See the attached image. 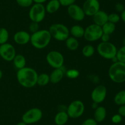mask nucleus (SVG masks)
Here are the masks:
<instances>
[{"label":"nucleus","instance_id":"6","mask_svg":"<svg viewBox=\"0 0 125 125\" xmlns=\"http://www.w3.org/2000/svg\"><path fill=\"white\" fill-rule=\"evenodd\" d=\"M46 13L45 6L43 4L34 3L31 6L29 11V17L31 22L39 23L43 20Z\"/></svg>","mask_w":125,"mask_h":125},{"label":"nucleus","instance_id":"36","mask_svg":"<svg viewBox=\"0 0 125 125\" xmlns=\"http://www.w3.org/2000/svg\"><path fill=\"white\" fill-rule=\"evenodd\" d=\"M81 125H98V123L94 118H89L84 120Z\"/></svg>","mask_w":125,"mask_h":125},{"label":"nucleus","instance_id":"44","mask_svg":"<svg viewBox=\"0 0 125 125\" xmlns=\"http://www.w3.org/2000/svg\"><path fill=\"white\" fill-rule=\"evenodd\" d=\"M2 75H3V74H2V71H1V70L0 69V80H1V78H2Z\"/></svg>","mask_w":125,"mask_h":125},{"label":"nucleus","instance_id":"42","mask_svg":"<svg viewBox=\"0 0 125 125\" xmlns=\"http://www.w3.org/2000/svg\"><path fill=\"white\" fill-rule=\"evenodd\" d=\"M92 106H93V108L94 109V110H95V109H96V108L99 106V105H98V104H96V103H95V102H93Z\"/></svg>","mask_w":125,"mask_h":125},{"label":"nucleus","instance_id":"40","mask_svg":"<svg viewBox=\"0 0 125 125\" xmlns=\"http://www.w3.org/2000/svg\"><path fill=\"white\" fill-rule=\"evenodd\" d=\"M46 1H47V0H33V2L34 3H37V4H43L45 3Z\"/></svg>","mask_w":125,"mask_h":125},{"label":"nucleus","instance_id":"38","mask_svg":"<svg viewBox=\"0 0 125 125\" xmlns=\"http://www.w3.org/2000/svg\"><path fill=\"white\" fill-rule=\"evenodd\" d=\"M118 112L119 115H120L122 117H125V104L120 105L118 108Z\"/></svg>","mask_w":125,"mask_h":125},{"label":"nucleus","instance_id":"20","mask_svg":"<svg viewBox=\"0 0 125 125\" xmlns=\"http://www.w3.org/2000/svg\"><path fill=\"white\" fill-rule=\"evenodd\" d=\"M69 31L70 34H71L72 37L76 38V39H79V38L84 37L85 29L82 26L79 25H75L72 26Z\"/></svg>","mask_w":125,"mask_h":125},{"label":"nucleus","instance_id":"17","mask_svg":"<svg viewBox=\"0 0 125 125\" xmlns=\"http://www.w3.org/2000/svg\"><path fill=\"white\" fill-rule=\"evenodd\" d=\"M62 67L54 69L53 71L51 72L50 75V80L51 83H53V84H57L63 79L65 72L63 71Z\"/></svg>","mask_w":125,"mask_h":125},{"label":"nucleus","instance_id":"34","mask_svg":"<svg viewBox=\"0 0 125 125\" xmlns=\"http://www.w3.org/2000/svg\"><path fill=\"white\" fill-rule=\"evenodd\" d=\"M76 1V0H59L61 6H63V7H68L75 3Z\"/></svg>","mask_w":125,"mask_h":125},{"label":"nucleus","instance_id":"29","mask_svg":"<svg viewBox=\"0 0 125 125\" xmlns=\"http://www.w3.org/2000/svg\"><path fill=\"white\" fill-rule=\"evenodd\" d=\"M116 57L118 61L125 63V45L122 47L119 50H117Z\"/></svg>","mask_w":125,"mask_h":125},{"label":"nucleus","instance_id":"1","mask_svg":"<svg viewBox=\"0 0 125 125\" xmlns=\"http://www.w3.org/2000/svg\"><path fill=\"white\" fill-rule=\"evenodd\" d=\"M38 74L32 67H24L17 71V79L21 86L26 88H31L37 85Z\"/></svg>","mask_w":125,"mask_h":125},{"label":"nucleus","instance_id":"27","mask_svg":"<svg viewBox=\"0 0 125 125\" xmlns=\"http://www.w3.org/2000/svg\"><path fill=\"white\" fill-rule=\"evenodd\" d=\"M114 102L118 105L125 104V90H121L115 94L114 97Z\"/></svg>","mask_w":125,"mask_h":125},{"label":"nucleus","instance_id":"3","mask_svg":"<svg viewBox=\"0 0 125 125\" xmlns=\"http://www.w3.org/2000/svg\"><path fill=\"white\" fill-rule=\"evenodd\" d=\"M110 79L116 83H122L125 82V63L117 61L113 62L108 71Z\"/></svg>","mask_w":125,"mask_h":125},{"label":"nucleus","instance_id":"23","mask_svg":"<svg viewBox=\"0 0 125 125\" xmlns=\"http://www.w3.org/2000/svg\"><path fill=\"white\" fill-rule=\"evenodd\" d=\"M65 45L68 50L74 51L78 49L79 43L78 39L72 36H69L65 40Z\"/></svg>","mask_w":125,"mask_h":125},{"label":"nucleus","instance_id":"39","mask_svg":"<svg viewBox=\"0 0 125 125\" xmlns=\"http://www.w3.org/2000/svg\"><path fill=\"white\" fill-rule=\"evenodd\" d=\"M110 36L111 35H109V34L103 33L102 36H101V38H100V39L101 40V42H109Z\"/></svg>","mask_w":125,"mask_h":125},{"label":"nucleus","instance_id":"28","mask_svg":"<svg viewBox=\"0 0 125 125\" xmlns=\"http://www.w3.org/2000/svg\"><path fill=\"white\" fill-rule=\"evenodd\" d=\"M9 38V33L5 28H0V45L7 43Z\"/></svg>","mask_w":125,"mask_h":125},{"label":"nucleus","instance_id":"2","mask_svg":"<svg viewBox=\"0 0 125 125\" xmlns=\"http://www.w3.org/2000/svg\"><path fill=\"white\" fill-rule=\"evenodd\" d=\"M51 38L52 37L48 29H39L31 35L30 42L34 48L41 50L50 44Z\"/></svg>","mask_w":125,"mask_h":125},{"label":"nucleus","instance_id":"16","mask_svg":"<svg viewBox=\"0 0 125 125\" xmlns=\"http://www.w3.org/2000/svg\"><path fill=\"white\" fill-rule=\"evenodd\" d=\"M94 24L102 26L106 22H108V14L105 11L100 10L92 16Z\"/></svg>","mask_w":125,"mask_h":125},{"label":"nucleus","instance_id":"30","mask_svg":"<svg viewBox=\"0 0 125 125\" xmlns=\"http://www.w3.org/2000/svg\"><path fill=\"white\" fill-rule=\"evenodd\" d=\"M65 74L68 78H71V79L78 78L79 75V71L75 69H70L67 70Z\"/></svg>","mask_w":125,"mask_h":125},{"label":"nucleus","instance_id":"41","mask_svg":"<svg viewBox=\"0 0 125 125\" xmlns=\"http://www.w3.org/2000/svg\"><path fill=\"white\" fill-rule=\"evenodd\" d=\"M120 18L122 20V21H123V22L125 23V9L121 13Z\"/></svg>","mask_w":125,"mask_h":125},{"label":"nucleus","instance_id":"9","mask_svg":"<svg viewBox=\"0 0 125 125\" xmlns=\"http://www.w3.org/2000/svg\"><path fill=\"white\" fill-rule=\"evenodd\" d=\"M103 33L101 26L92 23L85 29L84 38L88 42H95L100 39Z\"/></svg>","mask_w":125,"mask_h":125},{"label":"nucleus","instance_id":"7","mask_svg":"<svg viewBox=\"0 0 125 125\" xmlns=\"http://www.w3.org/2000/svg\"><path fill=\"white\" fill-rule=\"evenodd\" d=\"M85 111V105L83 101L75 100L67 107L66 112L70 118L76 119L81 117Z\"/></svg>","mask_w":125,"mask_h":125},{"label":"nucleus","instance_id":"8","mask_svg":"<svg viewBox=\"0 0 125 125\" xmlns=\"http://www.w3.org/2000/svg\"><path fill=\"white\" fill-rule=\"evenodd\" d=\"M43 117V112L37 107H34L27 110L22 115V121L26 125H32L39 122Z\"/></svg>","mask_w":125,"mask_h":125},{"label":"nucleus","instance_id":"22","mask_svg":"<svg viewBox=\"0 0 125 125\" xmlns=\"http://www.w3.org/2000/svg\"><path fill=\"white\" fill-rule=\"evenodd\" d=\"M12 61H13L15 67L18 70L26 67V60L23 55H21V54L16 55Z\"/></svg>","mask_w":125,"mask_h":125},{"label":"nucleus","instance_id":"43","mask_svg":"<svg viewBox=\"0 0 125 125\" xmlns=\"http://www.w3.org/2000/svg\"><path fill=\"white\" fill-rule=\"evenodd\" d=\"M15 125H26V124L24 122H23V121H20V122H18V123L16 124Z\"/></svg>","mask_w":125,"mask_h":125},{"label":"nucleus","instance_id":"25","mask_svg":"<svg viewBox=\"0 0 125 125\" xmlns=\"http://www.w3.org/2000/svg\"><path fill=\"white\" fill-rule=\"evenodd\" d=\"M101 28H102L103 33H104V34L111 35V34H112V33L115 31V30L116 26L115 24H114V23L107 22L101 26Z\"/></svg>","mask_w":125,"mask_h":125},{"label":"nucleus","instance_id":"19","mask_svg":"<svg viewBox=\"0 0 125 125\" xmlns=\"http://www.w3.org/2000/svg\"><path fill=\"white\" fill-rule=\"evenodd\" d=\"M69 116L66 111H59L54 116L56 125H65L69 120Z\"/></svg>","mask_w":125,"mask_h":125},{"label":"nucleus","instance_id":"18","mask_svg":"<svg viewBox=\"0 0 125 125\" xmlns=\"http://www.w3.org/2000/svg\"><path fill=\"white\" fill-rule=\"evenodd\" d=\"M106 116H107V111L104 107L98 106L96 109H95L94 113V119L98 123L104 121Z\"/></svg>","mask_w":125,"mask_h":125},{"label":"nucleus","instance_id":"4","mask_svg":"<svg viewBox=\"0 0 125 125\" xmlns=\"http://www.w3.org/2000/svg\"><path fill=\"white\" fill-rule=\"evenodd\" d=\"M51 37L58 41H65L70 36V31L67 26L62 23H53L48 29Z\"/></svg>","mask_w":125,"mask_h":125},{"label":"nucleus","instance_id":"45","mask_svg":"<svg viewBox=\"0 0 125 125\" xmlns=\"http://www.w3.org/2000/svg\"><path fill=\"white\" fill-rule=\"evenodd\" d=\"M123 44H124V45H125V37L124 38H123Z\"/></svg>","mask_w":125,"mask_h":125},{"label":"nucleus","instance_id":"21","mask_svg":"<svg viewBox=\"0 0 125 125\" xmlns=\"http://www.w3.org/2000/svg\"><path fill=\"white\" fill-rule=\"evenodd\" d=\"M60 7H61V4L59 0H50L46 4L45 9L46 12L52 14L57 12L59 9Z\"/></svg>","mask_w":125,"mask_h":125},{"label":"nucleus","instance_id":"15","mask_svg":"<svg viewBox=\"0 0 125 125\" xmlns=\"http://www.w3.org/2000/svg\"><path fill=\"white\" fill-rule=\"evenodd\" d=\"M30 34L26 31H17L13 36V40L18 45H26L30 42Z\"/></svg>","mask_w":125,"mask_h":125},{"label":"nucleus","instance_id":"5","mask_svg":"<svg viewBox=\"0 0 125 125\" xmlns=\"http://www.w3.org/2000/svg\"><path fill=\"white\" fill-rule=\"evenodd\" d=\"M97 52L101 57L106 60H112L115 57L117 49L115 45L110 42H101L98 45L96 48Z\"/></svg>","mask_w":125,"mask_h":125},{"label":"nucleus","instance_id":"26","mask_svg":"<svg viewBox=\"0 0 125 125\" xmlns=\"http://www.w3.org/2000/svg\"><path fill=\"white\" fill-rule=\"evenodd\" d=\"M95 52V49L93 45L87 44L83 47L82 49V53L83 56L86 58H90L94 55Z\"/></svg>","mask_w":125,"mask_h":125},{"label":"nucleus","instance_id":"37","mask_svg":"<svg viewBox=\"0 0 125 125\" xmlns=\"http://www.w3.org/2000/svg\"><path fill=\"white\" fill-rule=\"evenodd\" d=\"M115 10L117 11V12H120V13H122L123 11L125 9V6L121 2H118L115 4Z\"/></svg>","mask_w":125,"mask_h":125},{"label":"nucleus","instance_id":"12","mask_svg":"<svg viewBox=\"0 0 125 125\" xmlns=\"http://www.w3.org/2000/svg\"><path fill=\"white\" fill-rule=\"evenodd\" d=\"M107 96V88L103 85L95 87L91 93V99L93 102L101 104L105 100Z\"/></svg>","mask_w":125,"mask_h":125},{"label":"nucleus","instance_id":"33","mask_svg":"<svg viewBox=\"0 0 125 125\" xmlns=\"http://www.w3.org/2000/svg\"><path fill=\"white\" fill-rule=\"evenodd\" d=\"M29 31L32 34V33H35L39 30V25L37 22H31L29 26Z\"/></svg>","mask_w":125,"mask_h":125},{"label":"nucleus","instance_id":"13","mask_svg":"<svg viewBox=\"0 0 125 125\" xmlns=\"http://www.w3.org/2000/svg\"><path fill=\"white\" fill-rule=\"evenodd\" d=\"M82 7L85 16L92 17L100 10V4L98 0H85Z\"/></svg>","mask_w":125,"mask_h":125},{"label":"nucleus","instance_id":"31","mask_svg":"<svg viewBox=\"0 0 125 125\" xmlns=\"http://www.w3.org/2000/svg\"><path fill=\"white\" fill-rule=\"evenodd\" d=\"M120 15L117 13H112L108 15V22L116 24L120 20Z\"/></svg>","mask_w":125,"mask_h":125},{"label":"nucleus","instance_id":"32","mask_svg":"<svg viewBox=\"0 0 125 125\" xmlns=\"http://www.w3.org/2000/svg\"><path fill=\"white\" fill-rule=\"evenodd\" d=\"M18 6L22 7H29L33 4V0H16Z\"/></svg>","mask_w":125,"mask_h":125},{"label":"nucleus","instance_id":"10","mask_svg":"<svg viewBox=\"0 0 125 125\" xmlns=\"http://www.w3.org/2000/svg\"><path fill=\"white\" fill-rule=\"evenodd\" d=\"M46 60L48 64L54 69L62 67L64 63V57L63 55L57 50L49 51L46 56Z\"/></svg>","mask_w":125,"mask_h":125},{"label":"nucleus","instance_id":"11","mask_svg":"<svg viewBox=\"0 0 125 125\" xmlns=\"http://www.w3.org/2000/svg\"><path fill=\"white\" fill-rule=\"evenodd\" d=\"M16 50L14 47L9 43L0 45V56L6 61H12L15 58Z\"/></svg>","mask_w":125,"mask_h":125},{"label":"nucleus","instance_id":"35","mask_svg":"<svg viewBox=\"0 0 125 125\" xmlns=\"http://www.w3.org/2000/svg\"><path fill=\"white\" fill-rule=\"evenodd\" d=\"M122 116L120 115H119L118 113L115 114L114 115H113L111 118V121L114 124H118L122 122Z\"/></svg>","mask_w":125,"mask_h":125},{"label":"nucleus","instance_id":"24","mask_svg":"<svg viewBox=\"0 0 125 125\" xmlns=\"http://www.w3.org/2000/svg\"><path fill=\"white\" fill-rule=\"evenodd\" d=\"M50 82V75L46 73H42L40 74H38L37 80V85L43 87L46 86Z\"/></svg>","mask_w":125,"mask_h":125},{"label":"nucleus","instance_id":"46","mask_svg":"<svg viewBox=\"0 0 125 125\" xmlns=\"http://www.w3.org/2000/svg\"></svg>","mask_w":125,"mask_h":125},{"label":"nucleus","instance_id":"14","mask_svg":"<svg viewBox=\"0 0 125 125\" xmlns=\"http://www.w3.org/2000/svg\"><path fill=\"white\" fill-rule=\"evenodd\" d=\"M67 12L72 19L77 22L83 21L85 18V15L83 7L75 3L67 7Z\"/></svg>","mask_w":125,"mask_h":125}]
</instances>
